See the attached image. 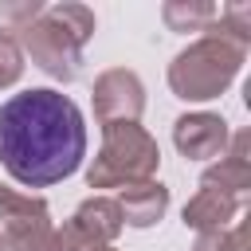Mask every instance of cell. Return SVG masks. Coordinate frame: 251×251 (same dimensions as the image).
<instances>
[{"label": "cell", "instance_id": "cell-1", "mask_svg": "<svg viewBox=\"0 0 251 251\" xmlns=\"http://www.w3.org/2000/svg\"><path fill=\"white\" fill-rule=\"evenodd\" d=\"M86 157L82 110L51 86H31L0 106V165L24 188H47L78 173Z\"/></svg>", "mask_w": 251, "mask_h": 251}, {"label": "cell", "instance_id": "cell-2", "mask_svg": "<svg viewBox=\"0 0 251 251\" xmlns=\"http://www.w3.org/2000/svg\"><path fill=\"white\" fill-rule=\"evenodd\" d=\"M247 51L220 39V35H204L196 43H188L173 63H169V90L184 102H208V98H220L239 67H243Z\"/></svg>", "mask_w": 251, "mask_h": 251}, {"label": "cell", "instance_id": "cell-3", "mask_svg": "<svg viewBox=\"0 0 251 251\" xmlns=\"http://www.w3.org/2000/svg\"><path fill=\"white\" fill-rule=\"evenodd\" d=\"M161 165L157 141L137 126V122H114L102 126V149L86 169L90 188H129L141 180H153Z\"/></svg>", "mask_w": 251, "mask_h": 251}, {"label": "cell", "instance_id": "cell-4", "mask_svg": "<svg viewBox=\"0 0 251 251\" xmlns=\"http://www.w3.org/2000/svg\"><path fill=\"white\" fill-rule=\"evenodd\" d=\"M12 39L20 43L24 55H31V63H35L47 78H55V82H75V78H78V71H82V43H78L59 20H51L47 8H43L27 27H20Z\"/></svg>", "mask_w": 251, "mask_h": 251}, {"label": "cell", "instance_id": "cell-5", "mask_svg": "<svg viewBox=\"0 0 251 251\" xmlns=\"http://www.w3.org/2000/svg\"><path fill=\"white\" fill-rule=\"evenodd\" d=\"M0 243L4 251H55L47 200L0 184Z\"/></svg>", "mask_w": 251, "mask_h": 251}, {"label": "cell", "instance_id": "cell-6", "mask_svg": "<svg viewBox=\"0 0 251 251\" xmlns=\"http://www.w3.org/2000/svg\"><path fill=\"white\" fill-rule=\"evenodd\" d=\"M122 231V212L110 196H86L75 216L55 227V251H90V247H110Z\"/></svg>", "mask_w": 251, "mask_h": 251}, {"label": "cell", "instance_id": "cell-7", "mask_svg": "<svg viewBox=\"0 0 251 251\" xmlns=\"http://www.w3.org/2000/svg\"><path fill=\"white\" fill-rule=\"evenodd\" d=\"M94 118L102 126H114V122H137L141 110H145V82L126 71V67H114V71H102L94 78Z\"/></svg>", "mask_w": 251, "mask_h": 251}, {"label": "cell", "instance_id": "cell-8", "mask_svg": "<svg viewBox=\"0 0 251 251\" xmlns=\"http://www.w3.org/2000/svg\"><path fill=\"white\" fill-rule=\"evenodd\" d=\"M227 141H231V129L220 114L196 110L173 122V145L184 161H216L227 153Z\"/></svg>", "mask_w": 251, "mask_h": 251}, {"label": "cell", "instance_id": "cell-9", "mask_svg": "<svg viewBox=\"0 0 251 251\" xmlns=\"http://www.w3.org/2000/svg\"><path fill=\"white\" fill-rule=\"evenodd\" d=\"M251 133L247 129H239V133H231V141H227V153L212 165V169H204V176H200V184H208V188H220V192H231V196H247V188H251Z\"/></svg>", "mask_w": 251, "mask_h": 251}, {"label": "cell", "instance_id": "cell-10", "mask_svg": "<svg viewBox=\"0 0 251 251\" xmlns=\"http://www.w3.org/2000/svg\"><path fill=\"white\" fill-rule=\"evenodd\" d=\"M239 208H243V200H239V196L200 184V188H196V196L184 204L180 220H184V227H192V231H224V227H231V224H235Z\"/></svg>", "mask_w": 251, "mask_h": 251}, {"label": "cell", "instance_id": "cell-11", "mask_svg": "<svg viewBox=\"0 0 251 251\" xmlns=\"http://www.w3.org/2000/svg\"><path fill=\"white\" fill-rule=\"evenodd\" d=\"M114 204L122 212V224H129V227H153L169 212V188L161 180H141V184L122 188V196Z\"/></svg>", "mask_w": 251, "mask_h": 251}, {"label": "cell", "instance_id": "cell-12", "mask_svg": "<svg viewBox=\"0 0 251 251\" xmlns=\"http://www.w3.org/2000/svg\"><path fill=\"white\" fill-rule=\"evenodd\" d=\"M216 12L220 8L208 4V0H169L161 8V20H165L169 31H204L216 20Z\"/></svg>", "mask_w": 251, "mask_h": 251}, {"label": "cell", "instance_id": "cell-13", "mask_svg": "<svg viewBox=\"0 0 251 251\" xmlns=\"http://www.w3.org/2000/svg\"><path fill=\"white\" fill-rule=\"evenodd\" d=\"M208 35H220V39H227V43H235V47H251V4H227V8H220L216 12V20L204 27Z\"/></svg>", "mask_w": 251, "mask_h": 251}, {"label": "cell", "instance_id": "cell-14", "mask_svg": "<svg viewBox=\"0 0 251 251\" xmlns=\"http://www.w3.org/2000/svg\"><path fill=\"white\" fill-rule=\"evenodd\" d=\"M47 16H51V20H59V24H63V27H67L82 47H86V39L94 35V12H90L86 4H51V8H47Z\"/></svg>", "mask_w": 251, "mask_h": 251}, {"label": "cell", "instance_id": "cell-15", "mask_svg": "<svg viewBox=\"0 0 251 251\" xmlns=\"http://www.w3.org/2000/svg\"><path fill=\"white\" fill-rule=\"evenodd\" d=\"M192 251H247V224H231L224 231H200Z\"/></svg>", "mask_w": 251, "mask_h": 251}, {"label": "cell", "instance_id": "cell-16", "mask_svg": "<svg viewBox=\"0 0 251 251\" xmlns=\"http://www.w3.org/2000/svg\"><path fill=\"white\" fill-rule=\"evenodd\" d=\"M20 75H24V51H20V43L12 35L0 31V90L16 86Z\"/></svg>", "mask_w": 251, "mask_h": 251}, {"label": "cell", "instance_id": "cell-17", "mask_svg": "<svg viewBox=\"0 0 251 251\" xmlns=\"http://www.w3.org/2000/svg\"><path fill=\"white\" fill-rule=\"evenodd\" d=\"M39 12H43V4H39V0H4V4H0V20H4V24H12V31L27 27Z\"/></svg>", "mask_w": 251, "mask_h": 251}, {"label": "cell", "instance_id": "cell-18", "mask_svg": "<svg viewBox=\"0 0 251 251\" xmlns=\"http://www.w3.org/2000/svg\"><path fill=\"white\" fill-rule=\"evenodd\" d=\"M90 251H118V247H90Z\"/></svg>", "mask_w": 251, "mask_h": 251}, {"label": "cell", "instance_id": "cell-19", "mask_svg": "<svg viewBox=\"0 0 251 251\" xmlns=\"http://www.w3.org/2000/svg\"><path fill=\"white\" fill-rule=\"evenodd\" d=\"M0 251H4V243H0Z\"/></svg>", "mask_w": 251, "mask_h": 251}]
</instances>
